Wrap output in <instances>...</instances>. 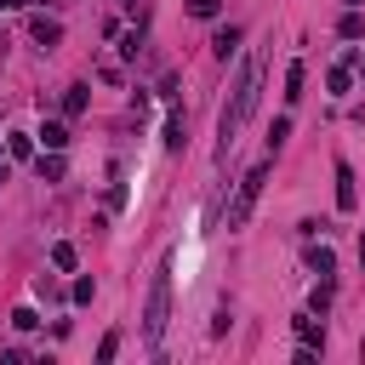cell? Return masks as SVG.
<instances>
[{"label": "cell", "mask_w": 365, "mask_h": 365, "mask_svg": "<svg viewBox=\"0 0 365 365\" xmlns=\"http://www.w3.org/2000/svg\"><path fill=\"white\" fill-rule=\"evenodd\" d=\"M257 103H262V57H251V63L240 68L234 97L222 103V120H217V160H228V148L240 143V131H245V120L257 114Z\"/></svg>", "instance_id": "cell-1"}, {"label": "cell", "mask_w": 365, "mask_h": 365, "mask_svg": "<svg viewBox=\"0 0 365 365\" xmlns=\"http://www.w3.org/2000/svg\"><path fill=\"white\" fill-rule=\"evenodd\" d=\"M165 319H171V251L160 257V268H154V285H148V302H143V336H148V348H160V336H165Z\"/></svg>", "instance_id": "cell-2"}, {"label": "cell", "mask_w": 365, "mask_h": 365, "mask_svg": "<svg viewBox=\"0 0 365 365\" xmlns=\"http://www.w3.org/2000/svg\"><path fill=\"white\" fill-rule=\"evenodd\" d=\"M262 182H268V160H257V165L240 177L234 205H228V228H245V222H251V211H257V200H262Z\"/></svg>", "instance_id": "cell-3"}, {"label": "cell", "mask_w": 365, "mask_h": 365, "mask_svg": "<svg viewBox=\"0 0 365 365\" xmlns=\"http://www.w3.org/2000/svg\"><path fill=\"white\" fill-rule=\"evenodd\" d=\"M29 40H34V46H46V51H51V46H57V40H63V23H51V17H29Z\"/></svg>", "instance_id": "cell-4"}, {"label": "cell", "mask_w": 365, "mask_h": 365, "mask_svg": "<svg viewBox=\"0 0 365 365\" xmlns=\"http://www.w3.org/2000/svg\"><path fill=\"white\" fill-rule=\"evenodd\" d=\"M359 188H354V165H336V211H354Z\"/></svg>", "instance_id": "cell-5"}, {"label": "cell", "mask_w": 365, "mask_h": 365, "mask_svg": "<svg viewBox=\"0 0 365 365\" xmlns=\"http://www.w3.org/2000/svg\"><path fill=\"white\" fill-rule=\"evenodd\" d=\"M291 331H297L302 342H314V348H325V331H319V319H314V314H297V319H291Z\"/></svg>", "instance_id": "cell-6"}, {"label": "cell", "mask_w": 365, "mask_h": 365, "mask_svg": "<svg viewBox=\"0 0 365 365\" xmlns=\"http://www.w3.org/2000/svg\"><path fill=\"white\" fill-rule=\"evenodd\" d=\"M40 143L63 154V148H68V125H63V120H46V125H40Z\"/></svg>", "instance_id": "cell-7"}, {"label": "cell", "mask_w": 365, "mask_h": 365, "mask_svg": "<svg viewBox=\"0 0 365 365\" xmlns=\"http://www.w3.org/2000/svg\"><path fill=\"white\" fill-rule=\"evenodd\" d=\"M74 262H80V251H74L68 240H57V245H51V268H57V274H74Z\"/></svg>", "instance_id": "cell-8"}, {"label": "cell", "mask_w": 365, "mask_h": 365, "mask_svg": "<svg viewBox=\"0 0 365 365\" xmlns=\"http://www.w3.org/2000/svg\"><path fill=\"white\" fill-rule=\"evenodd\" d=\"M308 268H314L319 279H331V268H336V257H331V245H308Z\"/></svg>", "instance_id": "cell-9"}, {"label": "cell", "mask_w": 365, "mask_h": 365, "mask_svg": "<svg viewBox=\"0 0 365 365\" xmlns=\"http://www.w3.org/2000/svg\"><path fill=\"white\" fill-rule=\"evenodd\" d=\"M336 34H342V40H359V34H365V17H359V6H348V17L336 23Z\"/></svg>", "instance_id": "cell-10"}, {"label": "cell", "mask_w": 365, "mask_h": 365, "mask_svg": "<svg viewBox=\"0 0 365 365\" xmlns=\"http://www.w3.org/2000/svg\"><path fill=\"white\" fill-rule=\"evenodd\" d=\"M6 154H11V160H29V154H34V137H29V131H11V137H6Z\"/></svg>", "instance_id": "cell-11"}, {"label": "cell", "mask_w": 365, "mask_h": 365, "mask_svg": "<svg viewBox=\"0 0 365 365\" xmlns=\"http://www.w3.org/2000/svg\"><path fill=\"white\" fill-rule=\"evenodd\" d=\"M234 46H240V29H217V40H211V51H217V57H228Z\"/></svg>", "instance_id": "cell-12"}, {"label": "cell", "mask_w": 365, "mask_h": 365, "mask_svg": "<svg viewBox=\"0 0 365 365\" xmlns=\"http://www.w3.org/2000/svg\"><path fill=\"white\" fill-rule=\"evenodd\" d=\"M297 97H302V63L285 68V103H297Z\"/></svg>", "instance_id": "cell-13"}, {"label": "cell", "mask_w": 365, "mask_h": 365, "mask_svg": "<svg viewBox=\"0 0 365 365\" xmlns=\"http://www.w3.org/2000/svg\"><path fill=\"white\" fill-rule=\"evenodd\" d=\"M40 177H46V182H57V177H63V154H57V148H51V154H40Z\"/></svg>", "instance_id": "cell-14"}, {"label": "cell", "mask_w": 365, "mask_h": 365, "mask_svg": "<svg viewBox=\"0 0 365 365\" xmlns=\"http://www.w3.org/2000/svg\"><path fill=\"white\" fill-rule=\"evenodd\" d=\"M348 86H354V68H348V63H342V68H331V91H336V97H342V91H348Z\"/></svg>", "instance_id": "cell-15"}, {"label": "cell", "mask_w": 365, "mask_h": 365, "mask_svg": "<svg viewBox=\"0 0 365 365\" xmlns=\"http://www.w3.org/2000/svg\"><path fill=\"white\" fill-rule=\"evenodd\" d=\"M63 108H68V114H86V86H68V97H63Z\"/></svg>", "instance_id": "cell-16"}, {"label": "cell", "mask_w": 365, "mask_h": 365, "mask_svg": "<svg viewBox=\"0 0 365 365\" xmlns=\"http://www.w3.org/2000/svg\"><path fill=\"white\" fill-rule=\"evenodd\" d=\"M114 354H120V336H114V331H108V336H103V342H97V365H108V359H114Z\"/></svg>", "instance_id": "cell-17"}, {"label": "cell", "mask_w": 365, "mask_h": 365, "mask_svg": "<svg viewBox=\"0 0 365 365\" xmlns=\"http://www.w3.org/2000/svg\"><path fill=\"white\" fill-rule=\"evenodd\" d=\"M285 137H291V120H274V131H268V154H274Z\"/></svg>", "instance_id": "cell-18"}, {"label": "cell", "mask_w": 365, "mask_h": 365, "mask_svg": "<svg viewBox=\"0 0 365 365\" xmlns=\"http://www.w3.org/2000/svg\"><path fill=\"white\" fill-rule=\"evenodd\" d=\"M11 325H17V331H34V325H40V314H34V308H17V314H11Z\"/></svg>", "instance_id": "cell-19"}, {"label": "cell", "mask_w": 365, "mask_h": 365, "mask_svg": "<svg viewBox=\"0 0 365 365\" xmlns=\"http://www.w3.org/2000/svg\"><path fill=\"white\" fill-rule=\"evenodd\" d=\"M68 297H74V302H91V297H97V285H91V279H74V291H68Z\"/></svg>", "instance_id": "cell-20"}, {"label": "cell", "mask_w": 365, "mask_h": 365, "mask_svg": "<svg viewBox=\"0 0 365 365\" xmlns=\"http://www.w3.org/2000/svg\"><path fill=\"white\" fill-rule=\"evenodd\" d=\"M188 17H217V0H188Z\"/></svg>", "instance_id": "cell-21"}, {"label": "cell", "mask_w": 365, "mask_h": 365, "mask_svg": "<svg viewBox=\"0 0 365 365\" xmlns=\"http://www.w3.org/2000/svg\"><path fill=\"white\" fill-rule=\"evenodd\" d=\"M359 274H365V234H359Z\"/></svg>", "instance_id": "cell-22"}]
</instances>
